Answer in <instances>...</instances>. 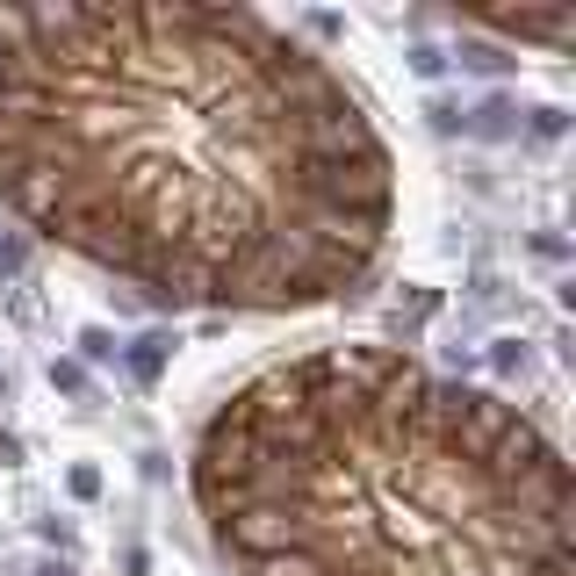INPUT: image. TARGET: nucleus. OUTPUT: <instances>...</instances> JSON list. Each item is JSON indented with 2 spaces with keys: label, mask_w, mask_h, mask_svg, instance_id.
Masks as SVG:
<instances>
[{
  "label": "nucleus",
  "mask_w": 576,
  "mask_h": 576,
  "mask_svg": "<svg viewBox=\"0 0 576 576\" xmlns=\"http://www.w3.org/2000/svg\"><path fill=\"white\" fill-rule=\"evenodd\" d=\"M0 202L174 310H325L397 231L353 80L252 8H0Z\"/></svg>",
  "instance_id": "nucleus-1"
},
{
  "label": "nucleus",
  "mask_w": 576,
  "mask_h": 576,
  "mask_svg": "<svg viewBox=\"0 0 576 576\" xmlns=\"http://www.w3.org/2000/svg\"><path fill=\"white\" fill-rule=\"evenodd\" d=\"M188 475L238 576H576L562 447L397 346L260 367L195 433Z\"/></svg>",
  "instance_id": "nucleus-2"
}]
</instances>
